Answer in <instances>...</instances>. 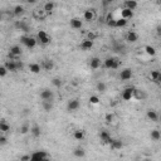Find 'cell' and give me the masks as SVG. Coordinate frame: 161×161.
Here are the masks:
<instances>
[{
  "label": "cell",
  "mask_w": 161,
  "mask_h": 161,
  "mask_svg": "<svg viewBox=\"0 0 161 161\" xmlns=\"http://www.w3.org/2000/svg\"><path fill=\"white\" fill-rule=\"evenodd\" d=\"M20 42H21V44H24L28 49H33V48L37 45V42H38V40L34 38V37L24 35V37H21V38H20Z\"/></svg>",
  "instance_id": "cell-1"
},
{
  "label": "cell",
  "mask_w": 161,
  "mask_h": 161,
  "mask_svg": "<svg viewBox=\"0 0 161 161\" xmlns=\"http://www.w3.org/2000/svg\"><path fill=\"white\" fill-rule=\"evenodd\" d=\"M118 64H120V62L117 58H106L105 62H103V66H105L107 69H117L118 68Z\"/></svg>",
  "instance_id": "cell-2"
},
{
  "label": "cell",
  "mask_w": 161,
  "mask_h": 161,
  "mask_svg": "<svg viewBox=\"0 0 161 161\" xmlns=\"http://www.w3.org/2000/svg\"><path fill=\"white\" fill-rule=\"evenodd\" d=\"M95 18H96V11H95V9H87L83 13V19L86 21L91 23V21L95 20Z\"/></svg>",
  "instance_id": "cell-3"
},
{
  "label": "cell",
  "mask_w": 161,
  "mask_h": 161,
  "mask_svg": "<svg viewBox=\"0 0 161 161\" xmlns=\"http://www.w3.org/2000/svg\"><path fill=\"white\" fill-rule=\"evenodd\" d=\"M134 87H127L125 88L122 92V100L123 101H131V98H134Z\"/></svg>",
  "instance_id": "cell-4"
},
{
  "label": "cell",
  "mask_w": 161,
  "mask_h": 161,
  "mask_svg": "<svg viewBox=\"0 0 161 161\" xmlns=\"http://www.w3.org/2000/svg\"><path fill=\"white\" fill-rule=\"evenodd\" d=\"M48 155L45 154L44 151H37L30 155V161H42L44 159H47Z\"/></svg>",
  "instance_id": "cell-5"
},
{
  "label": "cell",
  "mask_w": 161,
  "mask_h": 161,
  "mask_svg": "<svg viewBox=\"0 0 161 161\" xmlns=\"http://www.w3.org/2000/svg\"><path fill=\"white\" fill-rule=\"evenodd\" d=\"M38 40L42 44H49L50 43V38L44 30H39L38 32Z\"/></svg>",
  "instance_id": "cell-6"
},
{
  "label": "cell",
  "mask_w": 161,
  "mask_h": 161,
  "mask_svg": "<svg viewBox=\"0 0 161 161\" xmlns=\"http://www.w3.org/2000/svg\"><path fill=\"white\" fill-rule=\"evenodd\" d=\"M53 97H54V93H53V91H50V89H43L40 92V98L43 101H52Z\"/></svg>",
  "instance_id": "cell-7"
},
{
  "label": "cell",
  "mask_w": 161,
  "mask_h": 161,
  "mask_svg": "<svg viewBox=\"0 0 161 161\" xmlns=\"http://www.w3.org/2000/svg\"><path fill=\"white\" fill-rule=\"evenodd\" d=\"M23 53L21 48L19 47V45H13V47H10L9 49V55L13 57V58H16V57H20Z\"/></svg>",
  "instance_id": "cell-8"
},
{
  "label": "cell",
  "mask_w": 161,
  "mask_h": 161,
  "mask_svg": "<svg viewBox=\"0 0 161 161\" xmlns=\"http://www.w3.org/2000/svg\"><path fill=\"white\" fill-rule=\"evenodd\" d=\"M126 40H127V43L134 44V43H136L137 40H139V34H137L136 32H134V30H130L127 34H126Z\"/></svg>",
  "instance_id": "cell-9"
},
{
  "label": "cell",
  "mask_w": 161,
  "mask_h": 161,
  "mask_svg": "<svg viewBox=\"0 0 161 161\" xmlns=\"http://www.w3.org/2000/svg\"><path fill=\"white\" fill-rule=\"evenodd\" d=\"M100 139H101V141L103 142V143H107V145H110V143L112 142V137H111V135L108 134L107 131H101L100 132Z\"/></svg>",
  "instance_id": "cell-10"
},
{
  "label": "cell",
  "mask_w": 161,
  "mask_h": 161,
  "mask_svg": "<svg viewBox=\"0 0 161 161\" xmlns=\"http://www.w3.org/2000/svg\"><path fill=\"white\" fill-rule=\"evenodd\" d=\"M132 78V71L130 68H125V69L121 71L120 73V79L121 80H129Z\"/></svg>",
  "instance_id": "cell-11"
},
{
  "label": "cell",
  "mask_w": 161,
  "mask_h": 161,
  "mask_svg": "<svg viewBox=\"0 0 161 161\" xmlns=\"http://www.w3.org/2000/svg\"><path fill=\"white\" fill-rule=\"evenodd\" d=\"M79 108V101L78 100H71L69 102H68L67 105V110L69 112H73V111H77Z\"/></svg>",
  "instance_id": "cell-12"
},
{
  "label": "cell",
  "mask_w": 161,
  "mask_h": 161,
  "mask_svg": "<svg viewBox=\"0 0 161 161\" xmlns=\"http://www.w3.org/2000/svg\"><path fill=\"white\" fill-rule=\"evenodd\" d=\"M14 25H15L16 29H19L21 32H29V27H28V24L24 20H16Z\"/></svg>",
  "instance_id": "cell-13"
},
{
  "label": "cell",
  "mask_w": 161,
  "mask_h": 161,
  "mask_svg": "<svg viewBox=\"0 0 161 161\" xmlns=\"http://www.w3.org/2000/svg\"><path fill=\"white\" fill-rule=\"evenodd\" d=\"M132 16H134V11H132V10L126 9V8H123L122 10H121V18H122V19L129 20V19L132 18Z\"/></svg>",
  "instance_id": "cell-14"
},
{
  "label": "cell",
  "mask_w": 161,
  "mask_h": 161,
  "mask_svg": "<svg viewBox=\"0 0 161 161\" xmlns=\"http://www.w3.org/2000/svg\"><path fill=\"white\" fill-rule=\"evenodd\" d=\"M89 67H91V69H98L101 67V59L98 57H93L89 62Z\"/></svg>",
  "instance_id": "cell-15"
},
{
  "label": "cell",
  "mask_w": 161,
  "mask_h": 161,
  "mask_svg": "<svg viewBox=\"0 0 161 161\" xmlns=\"http://www.w3.org/2000/svg\"><path fill=\"white\" fill-rule=\"evenodd\" d=\"M71 27L73 29H80L83 27V21L79 18H73V19H71Z\"/></svg>",
  "instance_id": "cell-16"
},
{
  "label": "cell",
  "mask_w": 161,
  "mask_h": 161,
  "mask_svg": "<svg viewBox=\"0 0 161 161\" xmlns=\"http://www.w3.org/2000/svg\"><path fill=\"white\" fill-rule=\"evenodd\" d=\"M4 67L7 68L8 72H16L18 69H16V64H15V61H7L5 62Z\"/></svg>",
  "instance_id": "cell-17"
},
{
  "label": "cell",
  "mask_w": 161,
  "mask_h": 161,
  "mask_svg": "<svg viewBox=\"0 0 161 161\" xmlns=\"http://www.w3.org/2000/svg\"><path fill=\"white\" fill-rule=\"evenodd\" d=\"M137 7H139V3L135 1V0H126L125 1V8L126 9H130V10L134 11Z\"/></svg>",
  "instance_id": "cell-18"
},
{
  "label": "cell",
  "mask_w": 161,
  "mask_h": 161,
  "mask_svg": "<svg viewBox=\"0 0 161 161\" xmlns=\"http://www.w3.org/2000/svg\"><path fill=\"white\" fill-rule=\"evenodd\" d=\"M134 97L137 100H145L147 95H146V92L145 91H141V89H134Z\"/></svg>",
  "instance_id": "cell-19"
},
{
  "label": "cell",
  "mask_w": 161,
  "mask_h": 161,
  "mask_svg": "<svg viewBox=\"0 0 161 161\" xmlns=\"http://www.w3.org/2000/svg\"><path fill=\"white\" fill-rule=\"evenodd\" d=\"M93 40H88V39H84L82 43H80V49H83V50H88L91 49L92 47H93Z\"/></svg>",
  "instance_id": "cell-20"
},
{
  "label": "cell",
  "mask_w": 161,
  "mask_h": 161,
  "mask_svg": "<svg viewBox=\"0 0 161 161\" xmlns=\"http://www.w3.org/2000/svg\"><path fill=\"white\" fill-rule=\"evenodd\" d=\"M110 146H111L112 150H121V148L123 147V142L121 140H112Z\"/></svg>",
  "instance_id": "cell-21"
},
{
  "label": "cell",
  "mask_w": 161,
  "mask_h": 161,
  "mask_svg": "<svg viewBox=\"0 0 161 161\" xmlns=\"http://www.w3.org/2000/svg\"><path fill=\"white\" fill-rule=\"evenodd\" d=\"M40 67H43L45 71H52L54 68V62L52 61V59H45L44 62H43V64L40 66Z\"/></svg>",
  "instance_id": "cell-22"
},
{
  "label": "cell",
  "mask_w": 161,
  "mask_h": 161,
  "mask_svg": "<svg viewBox=\"0 0 161 161\" xmlns=\"http://www.w3.org/2000/svg\"><path fill=\"white\" fill-rule=\"evenodd\" d=\"M146 114H147V118H148V120L154 121V122H157V120H159V113H157L156 111H154V110H148Z\"/></svg>",
  "instance_id": "cell-23"
},
{
  "label": "cell",
  "mask_w": 161,
  "mask_h": 161,
  "mask_svg": "<svg viewBox=\"0 0 161 161\" xmlns=\"http://www.w3.org/2000/svg\"><path fill=\"white\" fill-rule=\"evenodd\" d=\"M29 71L34 74H38V73H40V71H42V67H40V64H38V63H30Z\"/></svg>",
  "instance_id": "cell-24"
},
{
  "label": "cell",
  "mask_w": 161,
  "mask_h": 161,
  "mask_svg": "<svg viewBox=\"0 0 161 161\" xmlns=\"http://www.w3.org/2000/svg\"><path fill=\"white\" fill-rule=\"evenodd\" d=\"M54 7H55V4H54V3L48 1V3H45V4H44V7H43V11H44L45 14L52 13V11L54 10Z\"/></svg>",
  "instance_id": "cell-25"
},
{
  "label": "cell",
  "mask_w": 161,
  "mask_h": 161,
  "mask_svg": "<svg viewBox=\"0 0 161 161\" xmlns=\"http://www.w3.org/2000/svg\"><path fill=\"white\" fill-rule=\"evenodd\" d=\"M24 13H25V8L23 7V5H16V7L14 8V10H13V14L15 16H20Z\"/></svg>",
  "instance_id": "cell-26"
},
{
  "label": "cell",
  "mask_w": 161,
  "mask_h": 161,
  "mask_svg": "<svg viewBox=\"0 0 161 161\" xmlns=\"http://www.w3.org/2000/svg\"><path fill=\"white\" fill-rule=\"evenodd\" d=\"M73 155L76 157H84L86 156V151H84L83 147H76L73 150Z\"/></svg>",
  "instance_id": "cell-27"
},
{
  "label": "cell",
  "mask_w": 161,
  "mask_h": 161,
  "mask_svg": "<svg viewBox=\"0 0 161 161\" xmlns=\"http://www.w3.org/2000/svg\"><path fill=\"white\" fill-rule=\"evenodd\" d=\"M42 107L45 112H50L52 110H53V103H52V101H43Z\"/></svg>",
  "instance_id": "cell-28"
},
{
  "label": "cell",
  "mask_w": 161,
  "mask_h": 161,
  "mask_svg": "<svg viewBox=\"0 0 161 161\" xmlns=\"http://www.w3.org/2000/svg\"><path fill=\"white\" fill-rule=\"evenodd\" d=\"M30 134L34 136V137H39L40 134H42V131H40V127L38 125H34L30 127Z\"/></svg>",
  "instance_id": "cell-29"
},
{
  "label": "cell",
  "mask_w": 161,
  "mask_h": 161,
  "mask_svg": "<svg viewBox=\"0 0 161 161\" xmlns=\"http://www.w3.org/2000/svg\"><path fill=\"white\" fill-rule=\"evenodd\" d=\"M150 78H151V80H154V82L159 83L160 79H161V73L159 71H152L151 74H150Z\"/></svg>",
  "instance_id": "cell-30"
},
{
  "label": "cell",
  "mask_w": 161,
  "mask_h": 161,
  "mask_svg": "<svg viewBox=\"0 0 161 161\" xmlns=\"http://www.w3.org/2000/svg\"><path fill=\"white\" fill-rule=\"evenodd\" d=\"M73 137L76 140H78V141H82L83 139H84V131H82V130H76L73 132Z\"/></svg>",
  "instance_id": "cell-31"
},
{
  "label": "cell",
  "mask_w": 161,
  "mask_h": 161,
  "mask_svg": "<svg viewBox=\"0 0 161 161\" xmlns=\"http://www.w3.org/2000/svg\"><path fill=\"white\" fill-rule=\"evenodd\" d=\"M145 52H146V54L150 55V57L156 55V49H155L152 45H146V47H145Z\"/></svg>",
  "instance_id": "cell-32"
},
{
  "label": "cell",
  "mask_w": 161,
  "mask_h": 161,
  "mask_svg": "<svg viewBox=\"0 0 161 161\" xmlns=\"http://www.w3.org/2000/svg\"><path fill=\"white\" fill-rule=\"evenodd\" d=\"M9 131H10V126L4 120H1L0 121V132H9Z\"/></svg>",
  "instance_id": "cell-33"
},
{
  "label": "cell",
  "mask_w": 161,
  "mask_h": 161,
  "mask_svg": "<svg viewBox=\"0 0 161 161\" xmlns=\"http://www.w3.org/2000/svg\"><path fill=\"white\" fill-rule=\"evenodd\" d=\"M96 88H97V91H98L100 93H105V92L107 91V86H106L105 82H98L97 86H96Z\"/></svg>",
  "instance_id": "cell-34"
},
{
  "label": "cell",
  "mask_w": 161,
  "mask_h": 161,
  "mask_svg": "<svg viewBox=\"0 0 161 161\" xmlns=\"http://www.w3.org/2000/svg\"><path fill=\"white\" fill-rule=\"evenodd\" d=\"M150 136H151V139H152L154 141H159V140L161 139V135H160V131H159V130H152L151 134H150Z\"/></svg>",
  "instance_id": "cell-35"
},
{
  "label": "cell",
  "mask_w": 161,
  "mask_h": 161,
  "mask_svg": "<svg viewBox=\"0 0 161 161\" xmlns=\"http://www.w3.org/2000/svg\"><path fill=\"white\" fill-rule=\"evenodd\" d=\"M52 84L54 86V87H57V88H59L63 84V82H62V79L61 78H58V77H54L53 79H52Z\"/></svg>",
  "instance_id": "cell-36"
},
{
  "label": "cell",
  "mask_w": 161,
  "mask_h": 161,
  "mask_svg": "<svg viewBox=\"0 0 161 161\" xmlns=\"http://www.w3.org/2000/svg\"><path fill=\"white\" fill-rule=\"evenodd\" d=\"M126 25H127V20H125L122 18H120V19L116 20V28H123Z\"/></svg>",
  "instance_id": "cell-37"
},
{
  "label": "cell",
  "mask_w": 161,
  "mask_h": 161,
  "mask_svg": "<svg viewBox=\"0 0 161 161\" xmlns=\"http://www.w3.org/2000/svg\"><path fill=\"white\" fill-rule=\"evenodd\" d=\"M29 131H30V127H29V125H28V123H24V125H23L21 127H20V134H21V135H25V134H28Z\"/></svg>",
  "instance_id": "cell-38"
},
{
  "label": "cell",
  "mask_w": 161,
  "mask_h": 161,
  "mask_svg": "<svg viewBox=\"0 0 161 161\" xmlns=\"http://www.w3.org/2000/svg\"><path fill=\"white\" fill-rule=\"evenodd\" d=\"M113 120H114V114L113 113H107L106 116H105V121H106L107 123H112Z\"/></svg>",
  "instance_id": "cell-39"
},
{
  "label": "cell",
  "mask_w": 161,
  "mask_h": 161,
  "mask_svg": "<svg viewBox=\"0 0 161 161\" xmlns=\"http://www.w3.org/2000/svg\"><path fill=\"white\" fill-rule=\"evenodd\" d=\"M89 102L92 103V105H98V103H100V98L97 96H91L89 97Z\"/></svg>",
  "instance_id": "cell-40"
},
{
  "label": "cell",
  "mask_w": 161,
  "mask_h": 161,
  "mask_svg": "<svg viewBox=\"0 0 161 161\" xmlns=\"http://www.w3.org/2000/svg\"><path fill=\"white\" fill-rule=\"evenodd\" d=\"M7 74H8L7 68H5L4 66H0V77H5Z\"/></svg>",
  "instance_id": "cell-41"
},
{
  "label": "cell",
  "mask_w": 161,
  "mask_h": 161,
  "mask_svg": "<svg viewBox=\"0 0 161 161\" xmlns=\"http://www.w3.org/2000/svg\"><path fill=\"white\" fill-rule=\"evenodd\" d=\"M20 161H30V155H23L20 157Z\"/></svg>",
  "instance_id": "cell-42"
},
{
  "label": "cell",
  "mask_w": 161,
  "mask_h": 161,
  "mask_svg": "<svg viewBox=\"0 0 161 161\" xmlns=\"http://www.w3.org/2000/svg\"><path fill=\"white\" fill-rule=\"evenodd\" d=\"M107 25L108 27H116V20H113V19L107 20Z\"/></svg>",
  "instance_id": "cell-43"
},
{
  "label": "cell",
  "mask_w": 161,
  "mask_h": 161,
  "mask_svg": "<svg viewBox=\"0 0 161 161\" xmlns=\"http://www.w3.org/2000/svg\"><path fill=\"white\" fill-rule=\"evenodd\" d=\"M15 64H16V69H21L23 68V63L20 61H15Z\"/></svg>",
  "instance_id": "cell-44"
},
{
  "label": "cell",
  "mask_w": 161,
  "mask_h": 161,
  "mask_svg": "<svg viewBox=\"0 0 161 161\" xmlns=\"http://www.w3.org/2000/svg\"><path fill=\"white\" fill-rule=\"evenodd\" d=\"M95 38H96V34L95 33H88V40H95Z\"/></svg>",
  "instance_id": "cell-45"
},
{
  "label": "cell",
  "mask_w": 161,
  "mask_h": 161,
  "mask_svg": "<svg viewBox=\"0 0 161 161\" xmlns=\"http://www.w3.org/2000/svg\"><path fill=\"white\" fill-rule=\"evenodd\" d=\"M0 143H1V145L7 143V137H0Z\"/></svg>",
  "instance_id": "cell-46"
},
{
  "label": "cell",
  "mask_w": 161,
  "mask_h": 161,
  "mask_svg": "<svg viewBox=\"0 0 161 161\" xmlns=\"http://www.w3.org/2000/svg\"><path fill=\"white\" fill-rule=\"evenodd\" d=\"M156 30H157V34H160V33H161V27H160V25L157 27V29H156Z\"/></svg>",
  "instance_id": "cell-47"
},
{
  "label": "cell",
  "mask_w": 161,
  "mask_h": 161,
  "mask_svg": "<svg viewBox=\"0 0 161 161\" xmlns=\"http://www.w3.org/2000/svg\"><path fill=\"white\" fill-rule=\"evenodd\" d=\"M141 161H152L151 159H143V160H141Z\"/></svg>",
  "instance_id": "cell-48"
}]
</instances>
